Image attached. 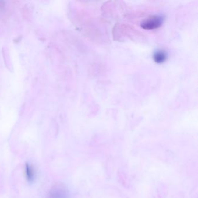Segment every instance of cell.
I'll return each mask as SVG.
<instances>
[{"mask_svg": "<svg viewBox=\"0 0 198 198\" xmlns=\"http://www.w3.org/2000/svg\"><path fill=\"white\" fill-rule=\"evenodd\" d=\"M163 18L160 16H154L141 22V27L145 30H154L159 28L163 23Z\"/></svg>", "mask_w": 198, "mask_h": 198, "instance_id": "1", "label": "cell"}, {"mask_svg": "<svg viewBox=\"0 0 198 198\" xmlns=\"http://www.w3.org/2000/svg\"><path fill=\"white\" fill-rule=\"evenodd\" d=\"M167 59V54L164 51H156L154 55V60L157 63H162L165 62Z\"/></svg>", "mask_w": 198, "mask_h": 198, "instance_id": "2", "label": "cell"}, {"mask_svg": "<svg viewBox=\"0 0 198 198\" xmlns=\"http://www.w3.org/2000/svg\"><path fill=\"white\" fill-rule=\"evenodd\" d=\"M26 174L28 181L32 182L34 179L35 172L33 167L29 164H27L26 166Z\"/></svg>", "mask_w": 198, "mask_h": 198, "instance_id": "3", "label": "cell"}]
</instances>
